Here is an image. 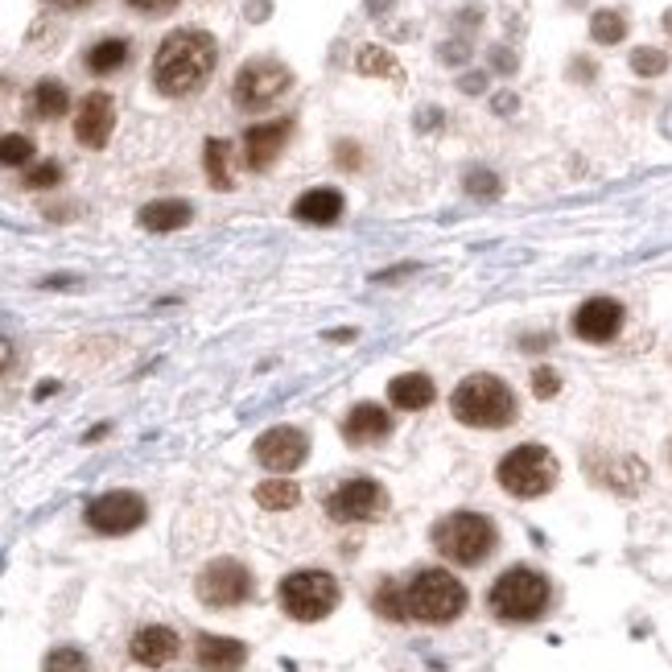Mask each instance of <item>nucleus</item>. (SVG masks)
Masks as SVG:
<instances>
[{
	"label": "nucleus",
	"mask_w": 672,
	"mask_h": 672,
	"mask_svg": "<svg viewBox=\"0 0 672 672\" xmlns=\"http://www.w3.org/2000/svg\"><path fill=\"white\" fill-rule=\"evenodd\" d=\"M220 63V42L206 30H173L153 58V87L170 99L199 95L215 75Z\"/></svg>",
	"instance_id": "nucleus-1"
},
{
	"label": "nucleus",
	"mask_w": 672,
	"mask_h": 672,
	"mask_svg": "<svg viewBox=\"0 0 672 672\" xmlns=\"http://www.w3.org/2000/svg\"><path fill=\"white\" fill-rule=\"evenodd\" d=\"M450 417L467 429H508L520 417V401L500 375L474 372L454 388Z\"/></svg>",
	"instance_id": "nucleus-2"
},
{
	"label": "nucleus",
	"mask_w": 672,
	"mask_h": 672,
	"mask_svg": "<svg viewBox=\"0 0 672 672\" xmlns=\"http://www.w3.org/2000/svg\"><path fill=\"white\" fill-rule=\"evenodd\" d=\"M553 602V586L541 569L532 565H512L487 590V607L500 623H536Z\"/></svg>",
	"instance_id": "nucleus-3"
},
{
	"label": "nucleus",
	"mask_w": 672,
	"mask_h": 672,
	"mask_svg": "<svg viewBox=\"0 0 672 672\" xmlns=\"http://www.w3.org/2000/svg\"><path fill=\"white\" fill-rule=\"evenodd\" d=\"M467 610V586L454 578L450 569H417L405 582V615L413 623L446 627Z\"/></svg>",
	"instance_id": "nucleus-4"
},
{
	"label": "nucleus",
	"mask_w": 672,
	"mask_h": 672,
	"mask_svg": "<svg viewBox=\"0 0 672 672\" xmlns=\"http://www.w3.org/2000/svg\"><path fill=\"white\" fill-rule=\"evenodd\" d=\"M429 541H434V548L446 562L474 569V565H483L500 548V529L483 512H450V516H441L434 524Z\"/></svg>",
	"instance_id": "nucleus-5"
},
{
	"label": "nucleus",
	"mask_w": 672,
	"mask_h": 672,
	"mask_svg": "<svg viewBox=\"0 0 672 672\" xmlns=\"http://www.w3.org/2000/svg\"><path fill=\"white\" fill-rule=\"evenodd\" d=\"M557 479H562V462L541 441H524L516 450H508L495 467V483L512 500H541L557 487Z\"/></svg>",
	"instance_id": "nucleus-6"
},
{
	"label": "nucleus",
	"mask_w": 672,
	"mask_h": 672,
	"mask_svg": "<svg viewBox=\"0 0 672 672\" xmlns=\"http://www.w3.org/2000/svg\"><path fill=\"white\" fill-rule=\"evenodd\" d=\"M339 598H343V590H339L334 574H327V569H294L277 586V602L298 623H318V619L334 615Z\"/></svg>",
	"instance_id": "nucleus-7"
},
{
	"label": "nucleus",
	"mask_w": 672,
	"mask_h": 672,
	"mask_svg": "<svg viewBox=\"0 0 672 672\" xmlns=\"http://www.w3.org/2000/svg\"><path fill=\"white\" fill-rule=\"evenodd\" d=\"M289 87H294V71H289L281 58H252V63H244L235 71L232 99L235 108L244 111H265L273 108Z\"/></svg>",
	"instance_id": "nucleus-8"
},
{
	"label": "nucleus",
	"mask_w": 672,
	"mask_h": 672,
	"mask_svg": "<svg viewBox=\"0 0 672 672\" xmlns=\"http://www.w3.org/2000/svg\"><path fill=\"white\" fill-rule=\"evenodd\" d=\"M256 590V578L244 562L235 557H215V562L203 565V574L194 578V595L203 607H215V610H232V607H244Z\"/></svg>",
	"instance_id": "nucleus-9"
},
{
	"label": "nucleus",
	"mask_w": 672,
	"mask_h": 672,
	"mask_svg": "<svg viewBox=\"0 0 672 672\" xmlns=\"http://www.w3.org/2000/svg\"><path fill=\"white\" fill-rule=\"evenodd\" d=\"M87 529L99 532V536H128V532H137L149 520V503L145 495L137 491H128V487H116V491H104V495H95L87 503Z\"/></svg>",
	"instance_id": "nucleus-10"
},
{
	"label": "nucleus",
	"mask_w": 672,
	"mask_h": 672,
	"mask_svg": "<svg viewBox=\"0 0 672 672\" xmlns=\"http://www.w3.org/2000/svg\"><path fill=\"white\" fill-rule=\"evenodd\" d=\"M388 512V491L375 479H346L327 495V516L334 524H372Z\"/></svg>",
	"instance_id": "nucleus-11"
},
{
	"label": "nucleus",
	"mask_w": 672,
	"mask_h": 672,
	"mask_svg": "<svg viewBox=\"0 0 672 672\" xmlns=\"http://www.w3.org/2000/svg\"><path fill=\"white\" fill-rule=\"evenodd\" d=\"M252 454H256V462L265 470H273V474H289V470H298L301 462L310 458V438L301 434L298 425H273V429H265V434L256 438Z\"/></svg>",
	"instance_id": "nucleus-12"
},
{
	"label": "nucleus",
	"mask_w": 672,
	"mask_h": 672,
	"mask_svg": "<svg viewBox=\"0 0 672 672\" xmlns=\"http://www.w3.org/2000/svg\"><path fill=\"white\" fill-rule=\"evenodd\" d=\"M623 301H615V298H590V301H582L578 310H574V334H578L582 343H615L619 339V330H623Z\"/></svg>",
	"instance_id": "nucleus-13"
},
{
	"label": "nucleus",
	"mask_w": 672,
	"mask_h": 672,
	"mask_svg": "<svg viewBox=\"0 0 672 672\" xmlns=\"http://www.w3.org/2000/svg\"><path fill=\"white\" fill-rule=\"evenodd\" d=\"M111 128H116V104H111L108 92H92L83 95L75 116V141L87 145V149H104L111 141Z\"/></svg>",
	"instance_id": "nucleus-14"
},
{
	"label": "nucleus",
	"mask_w": 672,
	"mask_h": 672,
	"mask_svg": "<svg viewBox=\"0 0 672 672\" xmlns=\"http://www.w3.org/2000/svg\"><path fill=\"white\" fill-rule=\"evenodd\" d=\"M294 132V120H265V125H252L244 132V166L256 173H265L277 157H281L285 141Z\"/></svg>",
	"instance_id": "nucleus-15"
},
{
	"label": "nucleus",
	"mask_w": 672,
	"mask_h": 672,
	"mask_svg": "<svg viewBox=\"0 0 672 672\" xmlns=\"http://www.w3.org/2000/svg\"><path fill=\"white\" fill-rule=\"evenodd\" d=\"M178 652H182V640H178V631L166 623L141 627V631L128 640V657L137 660L141 669H166L170 660H178Z\"/></svg>",
	"instance_id": "nucleus-16"
},
{
	"label": "nucleus",
	"mask_w": 672,
	"mask_h": 672,
	"mask_svg": "<svg viewBox=\"0 0 672 672\" xmlns=\"http://www.w3.org/2000/svg\"><path fill=\"white\" fill-rule=\"evenodd\" d=\"M343 438L351 441V446H360V450H367V446H380V441H388L392 438V413L384 405H372V401H363V405H355L351 413H346Z\"/></svg>",
	"instance_id": "nucleus-17"
},
{
	"label": "nucleus",
	"mask_w": 672,
	"mask_h": 672,
	"mask_svg": "<svg viewBox=\"0 0 672 672\" xmlns=\"http://www.w3.org/2000/svg\"><path fill=\"white\" fill-rule=\"evenodd\" d=\"M194 660H199L206 672H239L248 664V643L232 640V636H211V631H203V636L194 640Z\"/></svg>",
	"instance_id": "nucleus-18"
},
{
	"label": "nucleus",
	"mask_w": 672,
	"mask_h": 672,
	"mask_svg": "<svg viewBox=\"0 0 672 672\" xmlns=\"http://www.w3.org/2000/svg\"><path fill=\"white\" fill-rule=\"evenodd\" d=\"M346 211V199L343 190L334 186H313L306 190L298 203H294V220L301 223H318V227H330V223H339Z\"/></svg>",
	"instance_id": "nucleus-19"
},
{
	"label": "nucleus",
	"mask_w": 672,
	"mask_h": 672,
	"mask_svg": "<svg viewBox=\"0 0 672 672\" xmlns=\"http://www.w3.org/2000/svg\"><path fill=\"white\" fill-rule=\"evenodd\" d=\"M388 401L392 408H401V413H422V408H429L438 401V388H434V380L425 372H405L388 384Z\"/></svg>",
	"instance_id": "nucleus-20"
},
{
	"label": "nucleus",
	"mask_w": 672,
	"mask_h": 672,
	"mask_svg": "<svg viewBox=\"0 0 672 672\" xmlns=\"http://www.w3.org/2000/svg\"><path fill=\"white\" fill-rule=\"evenodd\" d=\"M194 220V206L186 203V199H157V203H145L141 215H137V223H141L145 232H178V227H186V223Z\"/></svg>",
	"instance_id": "nucleus-21"
},
{
	"label": "nucleus",
	"mask_w": 672,
	"mask_h": 672,
	"mask_svg": "<svg viewBox=\"0 0 672 672\" xmlns=\"http://www.w3.org/2000/svg\"><path fill=\"white\" fill-rule=\"evenodd\" d=\"M66 108H71V92H66L58 78H42V83L33 87L30 111L38 120H58V116H66Z\"/></svg>",
	"instance_id": "nucleus-22"
},
{
	"label": "nucleus",
	"mask_w": 672,
	"mask_h": 672,
	"mask_svg": "<svg viewBox=\"0 0 672 672\" xmlns=\"http://www.w3.org/2000/svg\"><path fill=\"white\" fill-rule=\"evenodd\" d=\"M128 38H104V42H95L87 50V71L92 75H116L120 66L128 63Z\"/></svg>",
	"instance_id": "nucleus-23"
},
{
	"label": "nucleus",
	"mask_w": 672,
	"mask_h": 672,
	"mask_svg": "<svg viewBox=\"0 0 672 672\" xmlns=\"http://www.w3.org/2000/svg\"><path fill=\"white\" fill-rule=\"evenodd\" d=\"M203 166H206V178L215 190H232L235 178H232V141L223 137H211L203 149Z\"/></svg>",
	"instance_id": "nucleus-24"
},
{
	"label": "nucleus",
	"mask_w": 672,
	"mask_h": 672,
	"mask_svg": "<svg viewBox=\"0 0 672 672\" xmlns=\"http://www.w3.org/2000/svg\"><path fill=\"white\" fill-rule=\"evenodd\" d=\"M256 503L265 508V512H289V508H298L301 503V487L294 479H265V483L256 487Z\"/></svg>",
	"instance_id": "nucleus-25"
},
{
	"label": "nucleus",
	"mask_w": 672,
	"mask_h": 672,
	"mask_svg": "<svg viewBox=\"0 0 672 672\" xmlns=\"http://www.w3.org/2000/svg\"><path fill=\"white\" fill-rule=\"evenodd\" d=\"M372 607L380 619H388V623H408V615H405V586L396 578H384L380 586H375V595H372Z\"/></svg>",
	"instance_id": "nucleus-26"
},
{
	"label": "nucleus",
	"mask_w": 672,
	"mask_h": 672,
	"mask_svg": "<svg viewBox=\"0 0 672 672\" xmlns=\"http://www.w3.org/2000/svg\"><path fill=\"white\" fill-rule=\"evenodd\" d=\"M590 38H595L598 46H615V42H623L627 17L615 13V9H598V13L590 17Z\"/></svg>",
	"instance_id": "nucleus-27"
},
{
	"label": "nucleus",
	"mask_w": 672,
	"mask_h": 672,
	"mask_svg": "<svg viewBox=\"0 0 672 672\" xmlns=\"http://www.w3.org/2000/svg\"><path fill=\"white\" fill-rule=\"evenodd\" d=\"M355 71H360V75L401 78V63H396V58H392L384 46H363L360 54H355Z\"/></svg>",
	"instance_id": "nucleus-28"
},
{
	"label": "nucleus",
	"mask_w": 672,
	"mask_h": 672,
	"mask_svg": "<svg viewBox=\"0 0 672 672\" xmlns=\"http://www.w3.org/2000/svg\"><path fill=\"white\" fill-rule=\"evenodd\" d=\"M30 161H33V141L25 132L0 137V166H4V170H21V166H30Z\"/></svg>",
	"instance_id": "nucleus-29"
},
{
	"label": "nucleus",
	"mask_w": 672,
	"mask_h": 672,
	"mask_svg": "<svg viewBox=\"0 0 672 672\" xmlns=\"http://www.w3.org/2000/svg\"><path fill=\"white\" fill-rule=\"evenodd\" d=\"M42 672H92V660H87V652H78V648H54L46 657V664H42Z\"/></svg>",
	"instance_id": "nucleus-30"
},
{
	"label": "nucleus",
	"mask_w": 672,
	"mask_h": 672,
	"mask_svg": "<svg viewBox=\"0 0 672 672\" xmlns=\"http://www.w3.org/2000/svg\"><path fill=\"white\" fill-rule=\"evenodd\" d=\"M631 71L640 78H657L669 71V54L664 50H652V46H640V50H631Z\"/></svg>",
	"instance_id": "nucleus-31"
},
{
	"label": "nucleus",
	"mask_w": 672,
	"mask_h": 672,
	"mask_svg": "<svg viewBox=\"0 0 672 672\" xmlns=\"http://www.w3.org/2000/svg\"><path fill=\"white\" fill-rule=\"evenodd\" d=\"M63 182V166L58 161H42V166H33L25 178H21V186L25 190H50Z\"/></svg>",
	"instance_id": "nucleus-32"
},
{
	"label": "nucleus",
	"mask_w": 672,
	"mask_h": 672,
	"mask_svg": "<svg viewBox=\"0 0 672 672\" xmlns=\"http://www.w3.org/2000/svg\"><path fill=\"white\" fill-rule=\"evenodd\" d=\"M467 190L474 194V199H495V194H500V178H495L491 170H470Z\"/></svg>",
	"instance_id": "nucleus-33"
},
{
	"label": "nucleus",
	"mask_w": 672,
	"mask_h": 672,
	"mask_svg": "<svg viewBox=\"0 0 672 672\" xmlns=\"http://www.w3.org/2000/svg\"><path fill=\"white\" fill-rule=\"evenodd\" d=\"M532 392H536L541 401L557 396V392H562V375L553 372V367H536V372H532Z\"/></svg>",
	"instance_id": "nucleus-34"
},
{
	"label": "nucleus",
	"mask_w": 672,
	"mask_h": 672,
	"mask_svg": "<svg viewBox=\"0 0 672 672\" xmlns=\"http://www.w3.org/2000/svg\"><path fill=\"white\" fill-rule=\"evenodd\" d=\"M128 9H137L145 17H166L178 9V0H128Z\"/></svg>",
	"instance_id": "nucleus-35"
},
{
	"label": "nucleus",
	"mask_w": 672,
	"mask_h": 672,
	"mask_svg": "<svg viewBox=\"0 0 672 672\" xmlns=\"http://www.w3.org/2000/svg\"><path fill=\"white\" fill-rule=\"evenodd\" d=\"M413 273H417V265H396V268H384V273H375V281L392 285V281H401V277H413Z\"/></svg>",
	"instance_id": "nucleus-36"
},
{
	"label": "nucleus",
	"mask_w": 672,
	"mask_h": 672,
	"mask_svg": "<svg viewBox=\"0 0 672 672\" xmlns=\"http://www.w3.org/2000/svg\"><path fill=\"white\" fill-rule=\"evenodd\" d=\"M13 360H17L13 343H9L4 334H0V375H4V372H9V367H13Z\"/></svg>",
	"instance_id": "nucleus-37"
},
{
	"label": "nucleus",
	"mask_w": 672,
	"mask_h": 672,
	"mask_svg": "<svg viewBox=\"0 0 672 672\" xmlns=\"http://www.w3.org/2000/svg\"><path fill=\"white\" fill-rule=\"evenodd\" d=\"M46 4H54V9H63V13H75V9H87L92 0H46Z\"/></svg>",
	"instance_id": "nucleus-38"
},
{
	"label": "nucleus",
	"mask_w": 672,
	"mask_h": 672,
	"mask_svg": "<svg viewBox=\"0 0 672 672\" xmlns=\"http://www.w3.org/2000/svg\"><path fill=\"white\" fill-rule=\"evenodd\" d=\"M664 30L672 33V9H669V13H664Z\"/></svg>",
	"instance_id": "nucleus-39"
}]
</instances>
